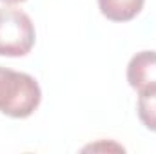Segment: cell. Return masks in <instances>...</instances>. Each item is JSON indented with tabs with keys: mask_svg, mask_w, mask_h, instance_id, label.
Segmentation results:
<instances>
[{
	"mask_svg": "<svg viewBox=\"0 0 156 154\" xmlns=\"http://www.w3.org/2000/svg\"><path fill=\"white\" fill-rule=\"evenodd\" d=\"M38 82L27 73L0 67V113L9 118H27L40 105Z\"/></svg>",
	"mask_w": 156,
	"mask_h": 154,
	"instance_id": "6da1fadb",
	"label": "cell"
},
{
	"mask_svg": "<svg viewBox=\"0 0 156 154\" xmlns=\"http://www.w3.org/2000/svg\"><path fill=\"white\" fill-rule=\"evenodd\" d=\"M37 40L29 15L16 7H0V56H26Z\"/></svg>",
	"mask_w": 156,
	"mask_h": 154,
	"instance_id": "7a4b0ae2",
	"label": "cell"
},
{
	"mask_svg": "<svg viewBox=\"0 0 156 154\" xmlns=\"http://www.w3.org/2000/svg\"><path fill=\"white\" fill-rule=\"evenodd\" d=\"M127 82L138 93L156 87V51H140L131 58Z\"/></svg>",
	"mask_w": 156,
	"mask_h": 154,
	"instance_id": "3957f363",
	"label": "cell"
},
{
	"mask_svg": "<svg viewBox=\"0 0 156 154\" xmlns=\"http://www.w3.org/2000/svg\"><path fill=\"white\" fill-rule=\"evenodd\" d=\"M145 0H98L100 13L113 22H129L144 7Z\"/></svg>",
	"mask_w": 156,
	"mask_h": 154,
	"instance_id": "277c9868",
	"label": "cell"
},
{
	"mask_svg": "<svg viewBox=\"0 0 156 154\" xmlns=\"http://www.w3.org/2000/svg\"><path fill=\"white\" fill-rule=\"evenodd\" d=\"M138 118L145 129L156 132V87L138 93Z\"/></svg>",
	"mask_w": 156,
	"mask_h": 154,
	"instance_id": "5b68a950",
	"label": "cell"
},
{
	"mask_svg": "<svg viewBox=\"0 0 156 154\" xmlns=\"http://www.w3.org/2000/svg\"><path fill=\"white\" fill-rule=\"evenodd\" d=\"M5 4H20V2H26V0H2Z\"/></svg>",
	"mask_w": 156,
	"mask_h": 154,
	"instance_id": "8992f818",
	"label": "cell"
}]
</instances>
